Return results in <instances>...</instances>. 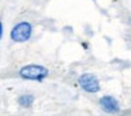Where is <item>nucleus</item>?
<instances>
[{
	"label": "nucleus",
	"instance_id": "nucleus-6",
	"mask_svg": "<svg viewBox=\"0 0 131 116\" xmlns=\"http://www.w3.org/2000/svg\"><path fill=\"white\" fill-rule=\"evenodd\" d=\"M2 34H3V24L0 23V38H2Z\"/></svg>",
	"mask_w": 131,
	"mask_h": 116
},
{
	"label": "nucleus",
	"instance_id": "nucleus-1",
	"mask_svg": "<svg viewBox=\"0 0 131 116\" xmlns=\"http://www.w3.org/2000/svg\"><path fill=\"white\" fill-rule=\"evenodd\" d=\"M48 69L42 65H35V64H30L26 65L20 69V76L24 79H30V81H42L48 76Z\"/></svg>",
	"mask_w": 131,
	"mask_h": 116
},
{
	"label": "nucleus",
	"instance_id": "nucleus-4",
	"mask_svg": "<svg viewBox=\"0 0 131 116\" xmlns=\"http://www.w3.org/2000/svg\"><path fill=\"white\" fill-rule=\"evenodd\" d=\"M100 106L104 112L108 113H114V112H118L120 109V105L117 102V99H114L113 96H103L100 99Z\"/></svg>",
	"mask_w": 131,
	"mask_h": 116
},
{
	"label": "nucleus",
	"instance_id": "nucleus-2",
	"mask_svg": "<svg viewBox=\"0 0 131 116\" xmlns=\"http://www.w3.org/2000/svg\"><path fill=\"white\" fill-rule=\"evenodd\" d=\"M31 33H32L31 24L27 21H21L13 27L12 33H10V37L16 42H24L31 37Z\"/></svg>",
	"mask_w": 131,
	"mask_h": 116
},
{
	"label": "nucleus",
	"instance_id": "nucleus-3",
	"mask_svg": "<svg viewBox=\"0 0 131 116\" xmlns=\"http://www.w3.org/2000/svg\"><path fill=\"white\" fill-rule=\"evenodd\" d=\"M79 85L82 86L83 91L86 92H90V93H96L99 92L100 89V85H99V79L93 75V74H83V75L79 76Z\"/></svg>",
	"mask_w": 131,
	"mask_h": 116
},
{
	"label": "nucleus",
	"instance_id": "nucleus-5",
	"mask_svg": "<svg viewBox=\"0 0 131 116\" xmlns=\"http://www.w3.org/2000/svg\"><path fill=\"white\" fill-rule=\"evenodd\" d=\"M32 102H34V96L32 95H21L20 98H18V103H20L23 108L31 106Z\"/></svg>",
	"mask_w": 131,
	"mask_h": 116
}]
</instances>
